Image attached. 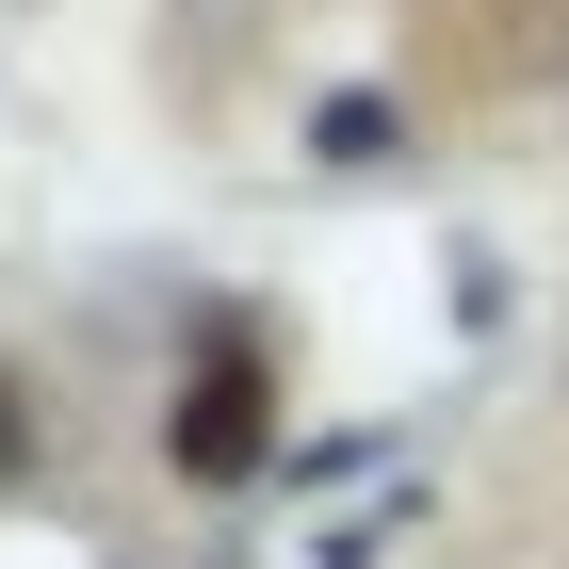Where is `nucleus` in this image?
I'll list each match as a JSON object with an SVG mask.
<instances>
[{"mask_svg": "<svg viewBox=\"0 0 569 569\" xmlns=\"http://www.w3.org/2000/svg\"><path fill=\"white\" fill-rule=\"evenodd\" d=\"M179 472H196V488H228V472H261V439H277V375H261V358H244V342H212V358H196V375H179Z\"/></svg>", "mask_w": 569, "mask_h": 569, "instance_id": "1", "label": "nucleus"}, {"mask_svg": "<svg viewBox=\"0 0 569 569\" xmlns=\"http://www.w3.org/2000/svg\"><path fill=\"white\" fill-rule=\"evenodd\" d=\"M0 456H17V391H0Z\"/></svg>", "mask_w": 569, "mask_h": 569, "instance_id": "2", "label": "nucleus"}]
</instances>
